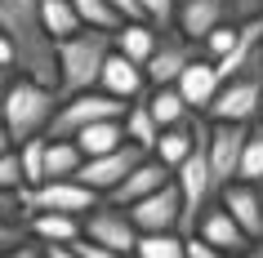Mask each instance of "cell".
<instances>
[{
  "instance_id": "obj_1",
  "label": "cell",
  "mask_w": 263,
  "mask_h": 258,
  "mask_svg": "<svg viewBox=\"0 0 263 258\" xmlns=\"http://www.w3.org/2000/svg\"><path fill=\"white\" fill-rule=\"evenodd\" d=\"M45 0H0V27L5 41H14L23 76L58 85V41L45 31Z\"/></svg>"
},
{
  "instance_id": "obj_2",
  "label": "cell",
  "mask_w": 263,
  "mask_h": 258,
  "mask_svg": "<svg viewBox=\"0 0 263 258\" xmlns=\"http://www.w3.org/2000/svg\"><path fill=\"white\" fill-rule=\"evenodd\" d=\"M58 107H63V89L58 85H45L36 76H14L5 81V143L23 147L27 138L49 134Z\"/></svg>"
},
{
  "instance_id": "obj_3",
  "label": "cell",
  "mask_w": 263,
  "mask_h": 258,
  "mask_svg": "<svg viewBox=\"0 0 263 258\" xmlns=\"http://www.w3.org/2000/svg\"><path fill=\"white\" fill-rule=\"evenodd\" d=\"M111 54H116V31L107 27H81L76 36L58 41V89H63V98L98 89Z\"/></svg>"
},
{
  "instance_id": "obj_4",
  "label": "cell",
  "mask_w": 263,
  "mask_h": 258,
  "mask_svg": "<svg viewBox=\"0 0 263 258\" xmlns=\"http://www.w3.org/2000/svg\"><path fill=\"white\" fill-rule=\"evenodd\" d=\"M125 111H129V103L107 94V89L71 94V98H63V107H58L54 125H49V138H76L81 129H89L98 121H125Z\"/></svg>"
},
{
  "instance_id": "obj_5",
  "label": "cell",
  "mask_w": 263,
  "mask_h": 258,
  "mask_svg": "<svg viewBox=\"0 0 263 258\" xmlns=\"http://www.w3.org/2000/svg\"><path fill=\"white\" fill-rule=\"evenodd\" d=\"M210 121H246L254 125L263 116V54L250 63L241 76H232V81H223L219 98H214V107L205 111Z\"/></svg>"
},
{
  "instance_id": "obj_6",
  "label": "cell",
  "mask_w": 263,
  "mask_h": 258,
  "mask_svg": "<svg viewBox=\"0 0 263 258\" xmlns=\"http://www.w3.org/2000/svg\"><path fill=\"white\" fill-rule=\"evenodd\" d=\"M27 214H45V209H58V214H89L98 209V191L81 178H49V183H36V187H18Z\"/></svg>"
},
{
  "instance_id": "obj_7",
  "label": "cell",
  "mask_w": 263,
  "mask_h": 258,
  "mask_svg": "<svg viewBox=\"0 0 263 258\" xmlns=\"http://www.w3.org/2000/svg\"><path fill=\"white\" fill-rule=\"evenodd\" d=\"M250 129H254V125H246V121H214L210 125V169H214V191H223L228 183H236Z\"/></svg>"
},
{
  "instance_id": "obj_8",
  "label": "cell",
  "mask_w": 263,
  "mask_h": 258,
  "mask_svg": "<svg viewBox=\"0 0 263 258\" xmlns=\"http://www.w3.org/2000/svg\"><path fill=\"white\" fill-rule=\"evenodd\" d=\"M196 49L205 54V45L192 41V36H183L179 27H161V45H156V54L147 58V85H179V76L187 71V63H196Z\"/></svg>"
},
{
  "instance_id": "obj_9",
  "label": "cell",
  "mask_w": 263,
  "mask_h": 258,
  "mask_svg": "<svg viewBox=\"0 0 263 258\" xmlns=\"http://www.w3.org/2000/svg\"><path fill=\"white\" fill-rule=\"evenodd\" d=\"M143 156H152V151H143L139 143H125V147L103 151V156H85V165H81V174H76V178H81V183H89L98 196H111L125 178L134 174V165H139Z\"/></svg>"
},
{
  "instance_id": "obj_10",
  "label": "cell",
  "mask_w": 263,
  "mask_h": 258,
  "mask_svg": "<svg viewBox=\"0 0 263 258\" xmlns=\"http://www.w3.org/2000/svg\"><path fill=\"white\" fill-rule=\"evenodd\" d=\"M85 236L98 245H111V249H121V254H134L139 249V236L143 231L134 227V214H129V205H98V209H89L85 214Z\"/></svg>"
},
{
  "instance_id": "obj_11",
  "label": "cell",
  "mask_w": 263,
  "mask_h": 258,
  "mask_svg": "<svg viewBox=\"0 0 263 258\" xmlns=\"http://www.w3.org/2000/svg\"><path fill=\"white\" fill-rule=\"evenodd\" d=\"M129 214H134V227L139 231H183V191H179V183H165L161 191L134 201Z\"/></svg>"
},
{
  "instance_id": "obj_12",
  "label": "cell",
  "mask_w": 263,
  "mask_h": 258,
  "mask_svg": "<svg viewBox=\"0 0 263 258\" xmlns=\"http://www.w3.org/2000/svg\"><path fill=\"white\" fill-rule=\"evenodd\" d=\"M192 236H205L210 245H219V249H228V254H246L250 245H254V236H250V231L232 218V209H228L223 201L210 205L205 214H201V223H196Z\"/></svg>"
},
{
  "instance_id": "obj_13",
  "label": "cell",
  "mask_w": 263,
  "mask_h": 258,
  "mask_svg": "<svg viewBox=\"0 0 263 258\" xmlns=\"http://www.w3.org/2000/svg\"><path fill=\"white\" fill-rule=\"evenodd\" d=\"M223 23H232V0H179V18H174V27L183 36H192V41L205 45V36Z\"/></svg>"
},
{
  "instance_id": "obj_14",
  "label": "cell",
  "mask_w": 263,
  "mask_h": 258,
  "mask_svg": "<svg viewBox=\"0 0 263 258\" xmlns=\"http://www.w3.org/2000/svg\"><path fill=\"white\" fill-rule=\"evenodd\" d=\"M165 183H174V169H170L161 156H143L139 165H134V174L125 178L121 187L111 191L107 201H116V205H134V201H143V196H152V191H161Z\"/></svg>"
},
{
  "instance_id": "obj_15",
  "label": "cell",
  "mask_w": 263,
  "mask_h": 258,
  "mask_svg": "<svg viewBox=\"0 0 263 258\" xmlns=\"http://www.w3.org/2000/svg\"><path fill=\"white\" fill-rule=\"evenodd\" d=\"M179 89H183V98H187V107L205 116V111L214 107L219 89H223V81H219V67H214V58H196V63H187V71L179 76Z\"/></svg>"
},
{
  "instance_id": "obj_16",
  "label": "cell",
  "mask_w": 263,
  "mask_h": 258,
  "mask_svg": "<svg viewBox=\"0 0 263 258\" xmlns=\"http://www.w3.org/2000/svg\"><path fill=\"white\" fill-rule=\"evenodd\" d=\"M143 85H147V67L143 63H134V58H125L121 49L107 58V67H103V81H98V89H107V94L125 98V103H134V98H143Z\"/></svg>"
},
{
  "instance_id": "obj_17",
  "label": "cell",
  "mask_w": 263,
  "mask_h": 258,
  "mask_svg": "<svg viewBox=\"0 0 263 258\" xmlns=\"http://www.w3.org/2000/svg\"><path fill=\"white\" fill-rule=\"evenodd\" d=\"M219 201L232 209V218L241 223V227L254 236V241H263V196L254 191V183H228V187L219 191Z\"/></svg>"
},
{
  "instance_id": "obj_18",
  "label": "cell",
  "mask_w": 263,
  "mask_h": 258,
  "mask_svg": "<svg viewBox=\"0 0 263 258\" xmlns=\"http://www.w3.org/2000/svg\"><path fill=\"white\" fill-rule=\"evenodd\" d=\"M31 236L45 245H71L85 236V223L76 214H58V209H45V214H31Z\"/></svg>"
},
{
  "instance_id": "obj_19",
  "label": "cell",
  "mask_w": 263,
  "mask_h": 258,
  "mask_svg": "<svg viewBox=\"0 0 263 258\" xmlns=\"http://www.w3.org/2000/svg\"><path fill=\"white\" fill-rule=\"evenodd\" d=\"M156 45H161V27H156V23H125V27L116 31V49H121L125 58L143 63V67H147V58L156 54Z\"/></svg>"
},
{
  "instance_id": "obj_20",
  "label": "cell",
  "mask_w": 263,
  "mask_h": 258,
  "mask_svg": "<svg viewBox=\"0 0 263 258\" xmlns=\"http://www.w3.org/2000/svg\"><path fill=\"white\" fill-rule=\"evenodd\" d=\"M125 134H129V143H139L143 151H156V143H161V121H156V111L147 98H134L129 103V111H125Z\"/></svg>"
},
{
  "instance_id": "obj_21",
  "label": "cell",
  "mask_w": 263,
  "mask_h": 258,
  "mask_svg": "<svg viewBox=\"0 0 263 258\" xmlns=\"http://www.w3.org/2000/svg\"><path fill=\"white\" fill-rule=\"evenodd\" d=\"M81 165H85V147L76 138H49V151H45V174L49 178H76Z\"/></svg>"
},
{
  "instance_id": "obj_22",
  "label": "cell",
  "mask_w": 263,
  "mask_h": 258,
  "mask_svg": "<svg viewBox=\"0 0 263 258\" xmlns=\"http://www.w3.org/2000/svg\"><path fill=\"white\" fill-rule=\"evenodd\" d=\"M76 143L85 147V156H103V151L125 147L129 134H125V121H98V125H89V129H81Z\"/></svg>"
},
{
  "instance_id": "obj_23",
  "label": "cell",
  "mask_w": 263,
  "mask_h": 258,
  "mask_svg": "<svg viewBox=\"0 0 263 258\" xmlns=\"http://www.w3.org/2000/svg\"><path fill=\"white\" fill-rule=\"evenodd\" d=\"M192 147H196V125L187 129V121H183V125H170V129H161V143H156L152 156H161L170 169H179V165L192 156Z\"/></svg>"
},
{
  "instance_id": "obj_24",
  "label": "cell",
  "mask_w": 263,
  "mask_h": 258,
  "mask_svg": "<svg viewBox=\"0 0 263 258\" xmlns=\"http://www.w3.org/2000/svg\"><path fill=\"white\" fill-rule=\"evenodd\" d=\"M147 103H152L156 121H161V129H170V125H183L187 116H192V107H187V98H183L179 85H156L152 94H147Z\"/></svg>"
},
{
  "instance_id": "obj_25",
  "label": "cell",
  "mask_w": 263,
  "mask_h": 258,
  "mask_svg": "<svg viewBox=\"0 0 263 258\" xmlns=\"http://www.w3.org/2000/svg\"><path fill=\"white\" fill-rule=\"evenodd\" d=\"M41 14H45V31H49L54 41H67V36H76V31L85 27L81 14H76V0H45Z\"/></svg>"
},
{
  "instance_id": "obj_26",
  "label": "cell",
  "mask_w": 263,
  "mask_h": 258,
  "mask_svg": "<svg viewBox=\"0 0 263 258\" xmlns=\"http://www.w3.org/2000/svg\"><path fill=\"white\" fill-rule=\"evenodd\" d=\"M134 258H187V236L183 231H143Z\"/></svg>"
},
{
  "instance_id": "obj_27",
  "label": "cell",
  "mask_w": 263,
  "mask_h": 258,
  "mask_svg": "<svg viewBox=\"0 0 263 258\" xmlns=\"http://www.w3.org/2000/svg\"><path fill=\"white\" fill-rule=\"evenodd\" d=\"M76 14H81L85 27H107V31H121L125 18L111 0H76Z\"/></svg>"
},
{
  "instance_id": "obj_28",
  "label": "cell",
  "mask_w": 263,
  "mask_h": 258,
  "mask_svg": "<svg viewBox=\"0 0 263 258\" xmlns=\"http://www.w3.org/2000/svg\"><path fill=\"white\" fill-rule=\"evenodd\" d=\"M0 187H5V191L27 187V165H23V147H14V143H5V156H0Z\"/></svg>"
},
{
  "instance_id": "obj_29",
  "label": "cell",
  "mask_w": 263,
  "mask_h": 258,
  "mask_svg": "<svg viewBox=\"0 0 263 258\" xmlns=\"http://www.w3.org/2000/svg\"><path fill=\"white\" fill-rule=\"evenodd\" d=\"M45 151H49V134H36L23 143V165H27V183L36 187V183H45Z\"/></svg>"
},
{
  "instance_id": "obj_30",
  "label": "cell",
  "mask_w": 263,
  "mask_h": 258,
  "mask_svg": "<svg viewBox=\"0 0 263 258\" xmlns=\"http://www.w3.org/2000/svg\"><path fill=\"white\" fill-rule=\"evenodd\" d=\"M236 178H246V183H259L263 178V125H254L246 138V156H241V174Z\"/></svg>"
},
{
  "instance_id": "obj_31",
  "label": "cell",
  "mask_w": 263,
  "mask_h": 258,
  "mask_svg": "<svg viewBox=\"0 0 263 258\" xmlns=\"http://www.w3.org/2000/svg\"><path fill=\"white\" fill-rule=\"evenodd\" d=\"M236 36H241V23H223V27H214V31L205 36V58H214V63H219V58L236 45Z\"/></svg>"
},
{
  "instance_id": "obj_32",
  "label": "cell",
  "mask_w": 263,
  "mask_h": 258,
  "mask_svg": "<svg viewBox=\"0 0 263 258\" xmlns=\"http://www.w3.org/2000/svg\"><path fill=\"white\" fill-rule=\"evenodd\" d=\"M143 9H147V23L156 27H174V18H179V0H139Z\"/></svg>"
},
{
  "instance_id": "obj_33",
  "label": "cell",
  "mask_w": 263,
  "mask_h": 258,
  "mask_svg": "<svg viewBox=\"0 0 263 258\" xmlns=\"http://www.w3.org/2000/svg\"><path fill=\"white\" fill-rule=\"evenodd\" d=\"M187 258H241V254H228L219 245H210L205 236H187Z\"/></svg>"
},
{
  "instance_id": "obj_34",
  "label": "cell",
  "mask_w": 263,
  "mask_h": 258,
  "mask_svg": "<svg viewBox=\"0 0 263 258\" xmlns=\"http://www.w3.org/2000/svg\"><path fill=\"white\" fill-rule=\"evenodd\" d=\"M76 249H81V258H134V254H121V249H111V245L89 241V236H81V241H76Z\"/></svg>"
},
{
  "instance_id": "obj_35",
  "label": "cell",
  "mask_w": 263,
  "mask_h": 258,
  "mask_svg": "<svg viewBox=\"0 0 263 258\" xmlns=\"http://www.w3.org/2000/svg\"><path fill=\"white\" fill-rule=\"evenodd\" d=\"M263 18V0H232V23H250Z\"/></svg>"
},
{
  "instance_id": "obj_36",
  "label": "cell",
  "mask_w": 263,
  "mask_h": 258,
  "mask_svg": "<svg viewBox=\"0 0 263 258\" xmlns=\"http://www.w3.org/2000/svg\"><path fill=\"white\" fill-rule=\"evenodd\" d=\"M5 258H45V245L31 236V241H23V245H14V249H5Z\"/></svg>"
},
{
  "instance_id": "obj_37",
  "label": "cell",
  "mask_w": 263,
  "mask_h": 258,
  "mask_svg": "<svg viewBox=\"0 0 263 258\" xmlns=\"http://www.w3.org/2000/svg\"><path fill=\"white\" fill-rule=\"evenodd\" d=\"M116 9H121V18L125 23H147V9H143L139 0H111Z\"/></svg>"
},
{
  "instance_id": "obj_38",
  "label": "cell",
  "mask_w": 263,
  "mask_h": 258,
  "mask_svg": "<svg viewBox=\"0 0 263 258\" xmlns=\"http://www.w3.org/2000/svg\"><path fill=\"white\" fill-rule=\"evenodd\" d=\"M241 258H263V241H254V245H250V249H246Z\"/></svg>"
}]
</instances>
